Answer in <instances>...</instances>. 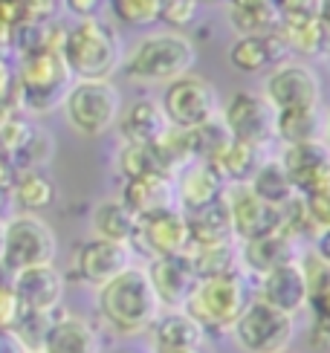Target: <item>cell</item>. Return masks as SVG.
<instances>
[{"label":"cell","instance_id":"cell-37","mask_svg":"<svg viewBox=\"0 0 330 353\" xmlns=\"http://www.w3.org/2000/svg\"><path fill=\"white\" fill-rule=\"evenodd\" d=\"M298 270H302V275H304V284H307V296L310 299L319 296L322 290L330 287V263H324L316 252H307L304 258H298Z\"/></svg>","mask_w":330,"mask_h":353},{"label":"cell","instance_id":"cell-33","mask_svg":"<svg viewBox=\"0 0 330 353\" xmlns=\"http://www.w3.org/2000/svg\"><path fill=\"white\" fill-rule=\"evenodd\" d=\"M275 35L281 38V43L287 47V52H298V55H324L330 35L322 29L319 21H307V23H278Z\"/></svg>","mask_w":330,"mask_h":353},{"label":"cell","instance_id":"cell-51","mask_svg":"<svg viewBox=\"0 0 330 353\" xmlns=\"http://www.w3.org/2000/svg\"><path fill=\"white\" fill-rule=\"evenodd\" d=\"M194 3H217V0H194Z\"/></svg>","mask_w":330,"mask_h":353},{"label":"cell","instance_id":"cell-7","mask_svg":"<svg viewBox=\"0 0 330 353\" xmlns=\"http://www.w3.org/2000/svg\"><path fill=\"white\" fill-rule=\"evenodd\" d=\"M61 108L76 134L96 139L116 128L122 113V96L113 81H72Z\"/></svg>","mask_w":330,"mask_h":353},{"label":"cell","instance_id":"cell-6","mask_svg":"<svg viewBox=\"0 0 330 353\" xmlns=\"http://www.w3.org/2000/svg\"><path fill=\"white\" fill-rule=\"evenodd\" d=\"M58 255L55 232L38 214H14L6 220L0 272L18 275L32 267H50Z\"/></svg>","mask_w":330,"mask_h":353},{"label":"cell","instance_id":"cell-4","mask_svg":"<svg viewBox=\"0 0 330 353\" xmlns=\"http://www.w3.org/2000/svg\"><path fill=\"white\" fill-rule=\"evenodd\" d=\"M72 81L76 79H72L61 50L26 55L21 58L18 72H14V101L26 113H52L64 105Z\"/></svg>","mask_w":330,"mask_h":353},{"label":"cell","instance_id":"cell-24","mask_svg":"<svg viewBox=\"0 0 330 353\" xmlns=\"http://www.w3.org/2000/svg\"><path fill=\"white\" fill-rule=\"evenodd\" d=\"M116 125L128 145H154L168 130V119H165L159 101H151V99L133 101L128 110L119 113Z\"/></svg>","mask_w":330,"mask_h":353},{"label":"cell","instance_id":"cell-16","mask_svg":"<svg viewBox=\"0 0 330 353\" xmlns=\"http://www.w3.org/2000/svg\"><path fill=\"white\" fill-rule=\"evenodd\" d=\"M12 278V290L18 296L21 313H41V316H52L61 310V299H64V275L55 270V263L50 267H32L23 270Z\"/></svg>","mask_w":330,"mask_h":353},{"label":"cell","instance_id":"cell-38","mask_svg":"<svg viewBox=\"0 0 330 353\" xmlns=\"http://www.w3.org/2000/svg\"><path fill=\"white\" fill-rule=\"evenodd\" d=\"M159 21L168 23L174 32H183L194 21H197V3L194 0H162Z\"/></svg>","mask_w":330,"mask_h":353},{"label":"cell","instance_id":"cell-17","mask_svg":"<svg viewBox=\"0 0 330 353\" xmlns=\"http://www.w3.org/2000/svg\"><path fill=\"white\" fill-rule=\"evenodd\" d=\"M41 353H101V333L90 319L58 310L50 321Z\"/></svg>","mask_w":330,"mask_h":353},{"label":"cell","instance_id":"cell-23","mask_svg":"<svg viewBox=\"0 0 330 353\" xmlns=\"http://www.w3.org/2000/svg\"><path fill=\"white\" fill-rule=\"evenodd\" d=\"M287 47L281 43V38L273 35H244L232 43L229 50V61L237 72H264L278 67L284 58H287Z\"/></svg>","mask_w":330,"mask_h":353},{"label":"cell","instance_id":"cell-52","mask_svg":"<svg viewBox=\"0 0 330 353\" xmlns=\"http://www.w3.org/2000/svg\"><path fill=\"white\" fill-rule=\"evenodd\" d=\"M324 55H327V64H330V43H327V50H324Z\"/></svg>","mask_w":330,"mask_h":353},{"label":"cell","instance_id":"cell-54","mask_svg":"<svg viewBox=\"0 0 330 353\" xmlns=\"http://www.w3.org/2000/svg\"><path fill=\"white\" fill-rule=\"evenodd\" d=\"M32 353H41V350H32Z\"/></svg>","mask_w":330,"mask_h":353},{"label":"cell","instance_id":"cell-47","mask_svg":"<svg viewBox=\"0 0 330 353\" xmlns=\"http://www.w3.org/2000/svg\"><path fill=\"white\" fill-rule=\"evenodd\" d=\"M275 0H229V9H261V6H273Z\"/></svg>","mask_w":330,"mask_h":353},{"label":"cell","instance_id":"cell-28","mask_svg":"<svg viewBox=\"0 0 330 353\" xmlns=\"http://www.w3.org/2000/svg\"><path fill=\"white\" fill-rule=\"evenodd\" d=\"M186 258L191 261L194 275L200 278H215V275H226V272H237L241 267V246L237 241H226V243H212V246H188Z\"/></svg>","mask_w":330,"mask_h":353},{"label":"cell","instance_id":"cell-34","mask_svg":"<svg viewBox=\"0 0 330 353\" xmlns=\"http://www.w3.org/2000/svg\"><path fill=\"white\" fill-rule=\"evenodd\" d=\"M232 142L229 137V130L223 128L220 122V116L212 122H206L200 128H194L188 130V148H191V159H197V163H208L212 165L215 159L223 154V148Z\"/></svg>","mask_w":330,"mask_h":353},{"label":"cell","instance_id":"cell-41","mask_svg":"<svg viewBox=\"0 0 330 353\" xmlns=\"http://www.w3.org/2000/svg\"><path fill=\"white\" fill-rule=\"evenodd\" d=\"M58 3H61V0H21V14H23V21L47 23V21H52Z\"/></svg>","mask_w":330,"mask_h":353},{"label":"cell","instance_id":"cell-13","mask_svg":"<svg viewBox=\"0 0 330 353\" xmlns=\"http://www.w3.org/2000/svg\"><path fill=\"white\" fill-rule=\"evenodd\" d=\"M128 267H133V249L128 243H113V241H84L72 252V275L81 284L101 290L116 275H122Z\"/></svg>","mask_w":330,"mask_h":353},{"label":"cell","instance_id":"cell-19","mask_svg":"<svg viewBox=\"0 0 330 353\" xmlns=\"http://www.w3.org/2000/svg\"><path fill=\"white\" fill-rule=\"evenodd\" d=\"M258 301L275 307V310L287 313V316H295V313L304 310L307 301H310V296H307L304 275H302V270H298V261L284 263V267L261 275Z\"/></svg>","mask_w":330,"mask_h":353},{"label":"cell","instance_id":"cell-30","mask_svg":"<svg viewBox=\"0 0 330 353\" xmlns=\"http://www.w3.org/2000/svg\"><path fill=\"white\" fill-rule=\"evenodd\" d=\"M93 232L101 241L130 246L133 232H137V214L122 200H104L93 209Z\"/></svg>","mask_w":330,"mask_h":353},{"label":"cell","instance_id":"cell-49","mask_svg":"<svg viewBox=\"0 0 330 353\" xmlns=\"http://www.w3.org/2000/svg\"><path fill=\"white\" fill-rule=\"evenodd\" d=\"M3 234H6V220L0 217V255H3Z\"/></svg>","mask_w":330,"mask_h":353},{"label":"cell","instance_id":"cell-48","mask_svg":"<svg viewBox=\"0 0 330 353\" xmlns=\"http://www.w3.org/2000/svg\"><path fill=\"white\" fill-rule=\"evenodd\" d=\"M319 23L322 29L330 35V0H319Z\"/></svg>","mask_w":330,"mask_h":353},{"label":"cell","instance_id":"cell-29","mask_svg":"<svg viewBox=\"0 0 330 353\" xmlns=\"http://www.w3.org/2000/svg\"><path fill=\"white\" fill-rule=\"evenodd\" d=\"M322 113L319 108H290V110H275V139L284 145H302L322 139Z\"/></svg>","mask_w":330,"mask_h":353},{"label":"cell","instance_id":"cell-2","mask_svg":"<svg viewBox=\"0 0 330 353\" xmlns=\"http://www.w3.org/2000/svg\"><path fill=\"white\" fill-rule=\"evenodd\" d=\"M61 55L79 81H110L113 72L122 67V41L108 23L99 18L79 21L64 32Z\"/></svg>","mask_w":330,"mask_h":353},{"label":"cell","instance_id":"cell-35","mask_svg":"<svg viewBox=\"0 0 330 353\" xmlns=\"http://www.w3.org/2000/svg\"><path fill=\"white\" fill-rule=\"evenodd\" d=\"M116 168L125 180H137V176H148V174H162L151 145H128L125 142L116 154Z\"/></svg>","mask_w":330,"mask_h":353},{"label":"cell","instance_id":"cell-18","mask_svg":"<svg viewBox=\"0 0 330 353\" xmlns=\"http://www.w3.org/2000/svg\"><path fill=\"white\" fill-rule=\"evenodd\" d=\"M145 272L151 278V287L157 292L159 304L168 307V310H183L186 299L191 296L194 284H197V275H194L186 252L171 258H154L151 267H145Z\"/></svg>","mask_w":330,"mask_h":353},{"label":"cell","instance_id":"cell-31","mask_svg":"<svg viewBox=\"0 0 330 353\" xmlns=\"http://www.w3.org/2000/svg\"><path fill=\"white\" fill-rule=\"evenodd\" d=\"M264 148H255V145H246V142H229L223 154L215 159V171L223 176V183H249L252 174L258 171V165L264 163Z\"/></svg>","mask_w":330,"mask_h":353},{"label":"cell","instance_id":"cell-5","mask_svg":"<svg viewBox=\"0 0 330 353\" xmlns=\"http://www.w3.org/2000/svg\"><path fill=\"white\" fill-rule=\"evenodd\" d=\"M197 50L183 32H157L142 38L130 55L122 58L128 79L139 84H171L191 72Z\"/></svg>","mask_w":330,"mask_h":353},{"label":"cell","instance_id":"cell-12","mask_svg":"<svg viewBox=\"0 0 330 353\" xmlns=\"http://www.w3.org/2000/svg\"><path fill=\"white\" fill-rule=\"evenodd\" d=\"M137 246L148 258H171L183 255L188 249V229H186V214L179 209H165L137 217V232H133L130 249Z\"/></svg>","mask_w":330,"mask_h":353},{"label":"cell","instance_id":"cell-14","mask_svg":"<svg viewBox=\"0 0 330 353\" xmlns=\"http://www.w3.org/2000/svg\"><path fill=\"white\" fill-rule=\"evenodd\" d=\"M278 163L287 171L295 194H316L330 188V145L324 139L284 145Z\"/></svg>","mask_w":330,"mask_h":353},{"label":"cell","instance_id":"cell-25","mask_svg":"<svg viewBox=\"0 0 330 353\" xmlns=\"http://www.w3.org/2000/svg\"><path fill=\"white\" fill-rule=\"evenodd\" d=\"M186 214V229H188V246H212V243H226L235 241L232 220L226 200H215L200 209L183 212Z\"/></svg>","mask_w":330,"mask_h":353},{"label":"cell","instance_id":"cell-46","mask_svg":"<svg viewBox=\"0 0 330 353\" xmlns=\"http://www.w3.org/2000/svg\"><path fill=\"white\" fill-rule=\"evenodd\" d=\"M324 263H330V229H324L319 238H316V249H313Z\"/></svg>","mask_w":330,"mask_h":353},{"label":"cell","instance_id":"cell-15","mask_svg":"<svg viewBox=\"0 0 330 353\" xmlns=\"http://www.w3.org/2000/svg\"><path fill=\"white\" fill-rule=\"evenodd\" d=\"M223 200H226V209H229L235 241L244 243V241H252V238H261V234H266V232H275L281 226L278 209L264 203L246 183L226 185Z\"/></svg>","mask_w":330,"mask_h":353},{"label":"cell","instance_id":"cell-9","mask_svg":"<svg viewBox=\"0 0 330 353\" xmlns=\"http://www.w3.org/2000/svg\"><path fill=\"white\" fill-rule=\"evenodd\" d=\"M295 316H287L269 307L258 299L246 304L241 319L235 321L232 336L246 353H281L287 350L293 333H295Z\"/></svg>","mask_w":330,"mask_h":353},{"label":"cell","instance_id":"cell-10","mask_svg":"<svg viewBox=\"0 0 330 353\" xmlns=\"http://www.w3.org/2000/svg\"><path fill=\"white\" fill-rule=\"evenodd\" d=\"M220 122L235 142L266 148V145L275 139V110L258 93H249V90L235 93L226 105H223Z\"/></svg>","mask_w":330,"mask_h":353},{"label":"cell","instance_id":"cell-8","mask_svg":"<svg viewBox=\"0 0 330 353\" xmlns=\"http://www.w3.org/2000/svg\"><path fill=\"white\" fill-rule=\"evenodd\" d=\"M159 108L171 128L194 130L220 116V96L212 81L200 76H183L165 87Z\"/></svg>","mask_w":330,"mask_h":353},{"label":"cell","instance_id":"cell-53","mask_svg":"<svg viewBox=\"0 0 330 353\" xmlns=\"http://www.w3.org/2000/svg\"><path fill=\"white\" fill-rule=\"evenodd\" d=\"M113 353H139V350H113Z\"/></svg>","mask_w":330,"mask_h":353},{"label":"cell","instance_id":"cell-11","mask_svg":"<svg viewBox=\"0 0 330 353\" xmlns=\"http://www.w3.org/2000/svg\"><path fill=\"white\" fill-rule=\"evenodd\" d=\"M264 99L273 105V110L319 108L322 84H319V76L313 72V67L302 61H281L278 67L269 70Z\"/></svg>","mask_w":330,"mask_h":353},{"label":"cell","instance_id":"cell-27","mask_svg":"<svg viewBox=\"0 0 330 353\" xmlns=\"http://www.w3.org/2000/svg\"><path fill=\"white\" fill-rule=\"evenodd\" d=\"M9 197L21 214H38L55 203V183L43 171H18L9 183Z\"/></svg>","mask_w":330,"mask_h":353},{"label":"cell","instance_id":"cell-22","mask_svg":"<svg viewBox=\"0 0 330 353\" xmlns=\"http://www.w3.org/2000/svg\"><path fill=\"white\" fill-rule=\"evenodd\" d=\"M293 261H298L295 258V241L281 229L266 232L261 238H252V241L241 243V267H246L258 278L284 267V263H293Z\"/></svg>","mask_w":330,"mask_h":353},{"label":"cell","instance_id":"cell-20","mask_svg":"<svg viewBox=\"0 0 330 353\" xmlns=\"http://www.w3.org/2000/svg\"><path fill=\"white\" fill-rule=\"evenodd\" d=\"M174 191H177V209L191 212V209H200V205L220 200L223 191H226V183L215 171V165L194 159V163H188L186 168H179L174 174Z\"/></svg>","mask_w":330,"mask_h":353},{"label":"cell","instance_id":"cell-44","mask_svg":"<svg viewBox=\"0 0 330 353\" xmlns=\"http://www.w3.org/2000/svg\"><path fill=\"white\" fill-rule=\"evenodd\" d=\"M101 3H104V0H64V6H67L72 14H79L81 21L96 18V12H99Z\"/></svg>","mask_w":330,"mask_h":353},{"label":"cell","instance_id":"cell-43","mask_svg":"<svg viewBox=\"0 0 330 353\" xmlns=\"http://www.w3.org/2000/svg\"><path fill=\"white\" fill-rule=\"evenodd\" d=\"M307 307H313V316H316V325L330 327V287H327V290H322L319 296H313Z\"/></svg>","mask_w":330,"mask_h":353},{"label":"cell","instance_id":"cell-45","mask_svg":"<svg viewBox=\"0 0 330 353\" xmlns=\"http://www.w3.org/2000/svg\"><path fill=\"white\" fill-rule=\"evenodd\" d=\"M12 29H14V23L6 18L3 12H0V52L9 50V43H12Z\"/></svg>","mask_w":330,"mask_h":353},{"label":"cell","instance_id":"cell-32","mask_svg":"<svg viewBox=\"0 0 330 353\" xmlns=\"http://www.w3.org/2000/svg\"><path fill=\"white\" fill-rule=\"evenodd\" d=\"M246 185H249L264 203L273 205V209H281L284 203H290V200L295 197V188H293V183H290L287 171H284V165L278 163V157H275V159H264Z\"/></svg>","mask_w":330,"mask_h":353},{"label":"cell","instance_id":"cell-55","mask_svg":"<svg viewBox=\"0 0 330 353\" xmlns=\"http://www.w3.org/2000/svg\"><path fill=\"white\" fill-rule=\"evenodd\" d=\"M281 353H287V350H281Z\"/></svg>","mask_w":330,"mask_h":353},{"label":"cell","instance_id":"cell-42","mask_svg":"<svg viewBox=\"0 0 330 353\" xmlns=\"http://www.w3.org/2000/svg\"><path fill=\"white\" fill-rule=\"evenodd\" d=\"M9 101H14V72L6 61V55L0 52V108L9 110Z\"/></svg>","mask_w":330,"mask_h":353},{"label":"cell","instance_id":"cell-3","mask_svg":"<svg viewBox=\"0 0 330 353\" xmlns=\"http://www.w3.org/2000/svg\"><path fill=\"white\" fill-rule=\"evenodd\" d=\"M249 301V284L244 270H237L215 278H200L183 304V313L203 333H223L235 327Z\"/></svg>","mask_w":330,"mask_h":353},{"label":"cell","instance_id":"cell-40","mask_svg":"<svg viewBox=\"0 0 330 353\" xmlns=\"http://www.w3.org/2000/svg\"><path fill=\"white\" fill-rule=\"evenodd\" d=\"M18 316H21L18 296H14V290H12V278L3 272L0 275V333L18 325Z\"/></svg>","mask_w":330,"mask_h":353},{"label":"cell","instance_id":"cell-26","mask_svg":"<svg viewBox=\"0 0 330 353\" xmlns=\"http://www.w3.org/2000/svg\"><path fill=\"white\" fill-rule=\"evenodd\" d=\"M151 339H154V353H188V350H200L203 330L183 310H168L154 321Z\"/></svg>","mask_w":330,"mask_h":353},{"label":"cell","instance_id":"cell-36","mask_svg":"<svg viewBox=\"0 0 330 353\" xmlns=\"http://www.w3.org/2000/svg\"><path fill=\"white\" fill-rule=\"evenodd\" d=\"M113 14L128 26H151L159 21L162 0H108Z\"/></svg>","mask_w":330,"mask_h":353},{"label":"cell","instance_id":"cell-21","mask_svg":"<svg viewBox=\"0 0 330 353\" xmlns=\"http://www.w3.org/2000/svg\"><path fill=\"white\" fill-rule=\"evenodd\" d=\"M119 200H122L137 217L165 212V209H177L174 176L148 174V176H137V180H125L122 197Z\"/></svg>","mask_w":330,"mask_h":353},{"label":"cell","instance_id":"cell-1","mask_svg":"<svg viewBox=\"0 0 330 353\" xmlns=\"http://www.w3.org/2000/svg\"><path fill=\"white\" fill-rule=\"evenodd\" d=\"M99 313L108 327L122 336H137L154 327L162 304L151 287L145 267H128L99 290Z\"/></svg>","mask_w":330,"mask_h":353},{"label":"cell","instance_id":"cell-39","mask_svg":"<svg viewBox=\"0 0 330 353\" xmlns=\"http://www.w3.org/2000/svg\"><path fill=\"white\" fill-rule=\"evenodd\" d=\"M278 23H307L319 21V0H275Z\"/></svg>","mask_w":330,"mask_h":353},{"label":"cell","instance_id":"cell-50","mask_svg":"<svg viewBox=\"0 0 330 353\" xmlns=\"http://www.w3.org/2000/svg\"><path fill=\"white\" fill-rule=\"evenodd\" d=\"M324 134H327V145H330V116H327V122H324Z\"/></svg>","mask_w":330,"mask_h":353}]
</instances>
